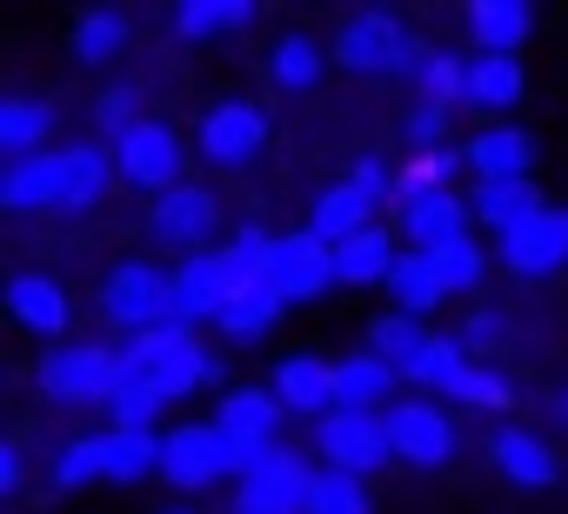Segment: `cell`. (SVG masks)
Segmentation results:
<instances>
[{"label": "cell", "mask_w": 568, "mask_h": 514, "mask_svg": "<svg viewBox=\"0 0 568 514\" xmlns=\"http://www.w3.org/2000/svg\"><path fill=\"white\" fill-rule=\"evenodd\" d=\"M194 147L207 167H247L267 147V107L261 101H214L194 127Z\"/></svg>", "instance_id": "obj_8"}, {"label": "cell", "mask_w": 568, "mask_h": 514, "mask_svg": "<svg viewBox=\"0 0 568 514\" xmlns=\"http://www.w3.org/2000/svg\"><path fill=\"white\" fill-rule=\"evenodd\" d=\"M247 288H261V281L241 268L234 247H201V254H187V261L174 268V295H181L187 328H194V321H221Z\"/></svg>", "instance_id": "obj_5"}, {"label": "cell", "mask_w": 568, "mask_h": 514, "mask_svg": "<svg viewBox=\"0 0 568 514\" xmlns=\"http://www.w3.org/2000/svg\"><path fill=\"white\" fill-rule=\"evenodd\" d=\"M495 261H508V268L528 275V281L568 268V207H541L535 220H521L515 234H501V254H495Z\"/></svg>", "instance_id": "obj_13"}, {"label": "cell", "mask_w": 568, "mask_h": 514, "mask_svg": "<svg viewBox=\"0 0 568 514\" xmlns=\"http://www.w3.org/2000/svg\"><path fill=\"white\" fill-rule=\"evenodd\" d=\"M68 48H74V61H88V68L114 61V54L128 48V14H121V8H88V14L74 21Z\"/></svg>", "instance_id": "obj_34"}, {"label": "cell", "mask_w": 568, "mask_h": 514, "mask_svg": "<svg viewBox=\"0 0 568 514\" xmlns=\"http://www.w3.org/2000/svg\"><path fill=\"white\" fill-rule=\"evenodd\" d=\"M234 254H241V268L254 275V281H274V254H281V234H267V227H234V240H227Z\"/></svg>", "instance_id": "obj_45"}, {"label": "cell", "mask_w": 568, "mask_h": 514, "mask_svg": "<svg viewBox=\"0 0 568 514\" xmlns=\"http://www.w3.org/2000/svg\"><path fill=\"white\" fill-rule=\"evenodd\" d=\"M328 54L348 68V74H422L428 48L402 28L395 8H362L342 21V34L328 41Z\"/></svg>", "instance_id": "obj_2"}, {"label": "cell", "mask_w": 568, "mask_h": 514, "mask_svg": "<svg viewBox=\"0 0 568 514\" xmlns=\"http://www.w3.org/2000/svg\"><path fill=\"white\" fill-rule=\"evenodd\" d=\"M415 88H422L428 107H468V61L462 54H428Z\"/></svg>", "instance_id": "obj_39"}, {"label": "cell", "mask_w": 568, "mask_h": 514, "mask_svg": "<svg viewBox=\"0 0 568 514\" xmlns=\"http://www.w3.org/2000/svg\"><path fill=\"white\" fill-rule=\"evenodd\" d=\"M468 34H475L481 54L521 61V48L535 34V8H528V0H475V8H468Z\"/></svg>", "instance_id": "obj_23"}, {"label": "cell", "mask_w": 568, "mask_h": 514, "mask_svg": "<svg viewBox=\"0 0 568 514\" xmlns=\"http://www.w3.org/2000/svg\"><path fill=\"white\" fill-rule=\"evenodd\" d=\"M254 21L247 0H181L174 8V34L181 41H221V34H241Z\"/></svg>", "instance_id": "obj_33"}, {"label": "cell", "mask_w": 568, "mask_h": 514, "mask_svg": "<svg viewBox=\"0 0 568 514\" xmlns=\"http://www.w3.org/2000/svg\"><path fill=\"white\" fill-rule=\"evenodd\" d=\"M267 388L281 394V408H288V414H308V421L335 414V361H322V354H288V361L274 368Z\"/></svg>", "instance_id": "obj_18"}, {"label": "cell", "mask_w": 568, "mask_h": 514, "mask_svg": "<svg viewBox=\"0 0 568 514\" xmlns=\"http://www.w3.org/2000/svg\"><path fill=\"white\" fill-rule=\"evenodd\" d=\"M548 201H541V187L535 181H475V194H468V214L481 220V227H495V234H515L521 220H535Z\"/></svg>", "instance_id": "obj_25"}, {"label": "cell", "mask_w": 568, "mask_h": 514, "mask_svg": "<svg viewBox=\"0 0 568 514\" xmlns=\"http://www.w3.org/2000/svg\"><path fill=\"white\" fill-rule=\"evenodd\" d=\"M281 421H288V408H281L274 388H227L214 401V428H227V434H267L274 441Z\"/></svg>", "instance_id": "obj_29"}, {"label": "cell", "mask_w": 568, "mask_h": 514, "mask_svg": "<svg viewBox=\"0 0 568 514\" xmlns=\"http://www.w3.org/2000/svg\"><path fill=\"white\" fill-rule=\"evenodd\" d=\"M161 408H168V394H161V381L154 374H134L114 401H108V421L121 428V434H154V421H161Z\"/></svg>", "instance_id": "obj_38"}, {"label": "cell", "mask_w": 568, "mask_h": 514, "mask_svg": "<svg viewBox=\"0 0 568 514\" xmlns=\"http://www.w3.org/2000/svg\"><path fill=\"white\" fill-rule=\"evenodd\" d=\"M348 181H355V187H362V194H368L375 207H395V201H402V174H395V167H388L382 154H355Z\"/></svg>", "instance_id": "obj_46"}, {"label": "cell", "mask_w": 568, "mask_h": 514, "mask_svg": "<svg viewBox=\"0 0 568 514\" xmlns=\"http://www.w3.org/2000/svg\"><path fill=\"white\" fill-rule=\"evenodd\" d=\"M281 301H322L328 288H342V268H335V247L315 240L308 227L302 234H281V254H274V281H267Z\"/></svg>", "instance_id": "obj_12"}, {"label": "cell", "mask_w": 568, "mask_h": 514, "mask_svg": "<svg viewBox=\"0 0 568 514\" xmlns=\"http://www.w3.org/2000/svg\"><path fill=\"white\" fill-rule=\"evenodd\" d=\"M488 461H495V474H508L515 487H555L561 481V461H555V448L535 434V428H515V421H501L495 434H488Z\"/></svg>", "instance_id": "obj_16"}, {"label": "cell", "mask_w": 568, "mask_h": 514, "mask_svg": "<svg viewBox=\"0 0 568 514\" xmlns=\"http://www.w3.org/2000/svg\"><path fill=\"white\" fill-rule=\"evenodd\" d=\"M368 227H375V201H368L355 181H335V187H322V194L308 201V234L328 240V247H348V240L368 234Z\"/></svg>", "instance_id": "obj_21"}, {"label": "cell", "mask_w": 568, "mask_h": 514, "mask_svg": "<svg viewBox=\"0 0 568 514\" xmlns=\"http://www.w3.org/2000/svg\"><path fill=\"white\" fill-rule=\"evenodd\" d=\"M395 381H402V374L362 348V354L335 361V408H355V414H388V408H395Z\"/></svg>", "instance_id": "obj_24"}, {"label": "cell", "mask_w": 568, "mask_h": 514, "mask_svg": "<svg viewBox=\"0 0 568 514\" xmlns=\"http://www.w3.org/2000/svg\"><path fill=\"white\" fill-rule=\"evenodd\" d=\"M134 374H148L128 348H108V341H74V348H48L41 354V394L48 401H68V408H108Z\"/></svg>", "instance_id": "obj_1"}, {"label": "cell", "mask_w": 568, "mask_h": 514, "mask_svg": "<svg viewBox=\"0 0 568 514\" xmlns=\"http://www.w3.org/2000/svg\"><path fill=\"white\" fill-rule=\"evenodd\" d=\"M328 61H335V54H328L315 34H281V41L267 48V81H274V88H288V94H302V88L322 81Z\"/></svg>", "instance_id": "obj_31"}, {"label": "cell", "mask_w": 568, "mask_h": 514, "mask_svg": "<svg viewBox=\"0 0 568 514\" xmlns=\"http://www.w3.org/2000/svg\"><path fill=\"white\" fill-rule=\"evenodd\" d=\"M28 487V461H21V441H0V494H21Z\"/></svg>", "instance_id": "obj_50"}, {"label": "cell", "mask_w": 568, "mask_h": 514, "mask_svg": "<svg viewBox=\"0 0 568 514\" xmlns=\"http://www.w3.org/2000/svg\"><path fill=\"white\" fill-rule=\"evenodd\" d=\"M548 408H555V421L568 428V388H555V401H548Z\"/></svg>", "instance_id": "obj_51"}, {"label": "cell", "mask_w": 568, "mask_h": 514, "mask_svg": "<svg viewBox=\"0 0 568 514\" xmlns=\"http://www.w3.org/2000/svg\"><path fill=\"white\" fill-rule=\"evenodd\" d=\"M8 315H14L28 335L54 341V335H68L74 301H68V288H61L54 275H14V281H8Z\"/></svg>", "instance_id": "obj_19"}, {"label": "cell", "mask_w": 568, "mask_h": 514, "mask_svg": "<svg viewBox=\"0 0 568 514\" xmlns=\"http://www.w3.org/2000/svg\"><path fill=\"white\" fill-rule=\"evenodd\" d=\"M468 368H475V354L462 348V335H428L422 361H415V368H408L402 381H415V388H422L428 401H448V394H455V381H462Z\"/></svg>", "instance_id": "obj_30"}, {"label": "cell", "mask_w": 568, "mask_h": 514, "mask_svg": "<svg viewBox=\"0 0 568 514\" xmlns=\"http://www.w3.org/2000/svg\"><path fill=\"white\" fill-rule=\"evenodd\" d=\"M308 514H375V494H368V481L322 467L315 474V494H308Z\"/></svg>", "instance_id": "obj_41"}, {"label": "cell", "mask_w": 568, "mask_h": 514, "mask_svg": "<svg viewBox=\"0 0 568 514\" xmlns=\"http://www.w3.org/2000/svg\"><path fill=\"white\" fill-rule=\"evenodd\" d=\"M455 408H488V414H501L508 401H515V388H508V374L501 368H488V361H475L462 381H455V394H448Z\"/></svg>", "instance_id": "obj_44"}, {"label": "cell", "mask_w": 568, "mask_h": 514, "mask_svg": "<svg viewBox=\"0 0 568 514\" xmlns=\"http://www.w3.org/2000/svg\"><path fill=\"white\" fill-rule=\"evenodd\" d=\"M408 147H415V154L448 147V107H428V101H422V107L408 114Z\"/></svg>", "instance_id": "obj_48"}, {"label": "cell", "mask_w": 568, "mask_h": 514, "mask_svg": "<svg viewBox=\"0 0 568 514\" xmlns=\"http://www.w3.org/2000/svg\"><path fill=\"white\" fill-rule=\"evenodd\" d=\"M128 354L161 381V394L168 401H181V394H194V388H214L227 368H221V354L194 335V328H154V335H134L128 341Z\"/></svg>", "instance_id": "obj_4"}, {"label": "cell", "mask_w": 568, "mask_h": 514, "mask_svg": "<svg viewBox=\"0 0 568 514\" xmlns=\"http://www.w3.org/2000/svg\"><path fill=\"white\" fill-rule=\"evenodd\" d=\"M0 207H8V214H41V207H54V214H61V154H28V161H8V167H0Z\"/></svg>", "instance_id": "obj_22"}, {"label": "cell", "mask_w": 568, "mask_h": 514, "mask_svg": "<svg viewBox=\"0 0 568 514\" xmlns=\"http://www.w3.org/2000/svg\"><path fill=\"white\" fill-rule=\"evenodd\" d=\"M227 474V448H221V428L214 421H181L161 434V481L194 494V487H214Z\"/></svg>", "instance_id": "obj_11"}, {"label": "cell", "mask_w": 568, "mask_h": 514, "mask_svg": "<svg viewBox=\"0 0 568 514\" xmlns=\"http://www.w3.org/2000/svg\"><path fill=\"white\" fill-rule=\"evenodd\" d=\"M422 348H428V328H422L415 315H382V321H368V354L388 361L395 374H408V368L422 361Z\"/></svg>", "instance_id": "obj_35"}, {"label": "cell", "mask_w": 568, "mask_h": 514, "mask_svg": "<svg viewBox=\"0 0 568 514\" xmlns=\"http://www.w3.org/2000/svg\"><path fill=\"white\" fill-rule=\"evenodd\" d=\"M462 154H468L475 181H528V167H535V134H521L515 121H495V127H481Z\"/></svg>", "instance_id": "obj_20"}, {"label": "cell", "mask_w": 568, "mask_h": 514, "mask_svg": "<svg viewBox=\"0 0 568 514\" xmlns=\"http://www.w3.org/2000/svg\"><path fill=\"white\" fill-rule=\"evenodd\" d=\"M388 441H395V461H408V467H442L448 454H455V414L442 408V401H428V394H408V401H395L388 414Z\"/></svg>", "instance_id": "obj_9"}, {"label": "cell", "mask_w": 568, "mask_h": 514, "mask_svg": "<svg viewBox=\"0 0 568 514\" xmlns=\"http://www.w3.org/2000/svg\"><path fill=\"white\" fill-rule=\"evenodd\" d=\"M48 141H54V107L48 101H34V94L0 101V154H8V161L48 154Z\"/></svg>", "instance_id": "obj_27"}, {"label": "cell", "mask_w": 568, "mask_h": 514, "mask_svg": "<svg viewBox=\"0 0 568 514\" xmlns=\"http://www.w3.org/2000/svg\"><path fill=\"white\" fill-rule=\"evenodd\" d=\"M114 181H121L114 147H94V141L61 147V214H88V207H101Z\"/></svg>", "instance_id": "obj_17"}, {"label": "cell", "mask_w": 568, "mask_h": 514, "mask_svg": "<svg viewBox=\"0 0 568 514\" xmlns=\"http://www.w3.org/2000/svg\"><path fill=\"white\" fill-rule=\"evenodd\" d=\"M134 101H141L134 88H108V94L94 101V121H101V134H108V147H114V141H121V134H128L134 121H148V114H141Z\"/></svg>", "instance_id": "obj_47"}, {"label": "cell", "mask_w": 568, "mask_h": 514, "mask_svg": "<svg viewBox=\"0 0 568 514\" xmlns=\"http://www.w3.org/2000/svg\"><path fill=\"white\" fill-rule=\"evenodd\" d=\"M315 448H322V467L355 474V481H368V474H382V467L395 461L388 421H382V414H355V408L322 414V421H315Z\"/></svg>", "instance_id": "obj_6"}, {"label": "cell", "mask_w": 568, "mask_h": 514, "mask_svg": "<svg viewBox=\"0 0 568 514\" xmlns=\"http://www.w3.org/2000/svg\"><path fill=\"white\" fill-rule=\"evenodd\" d=\"M101 315L128 335H154V328H187L181 315V295H174V275L148 268V261H121L108 281H101Z\"/></svg>", "instance_id": "obj_3"}, {"label": "cell", "mask_w": 568, "mask_h": 514, "mask_svg": "<svg viewBox=\"0 0 568 514\" xmlns=\"http://www.w3.org/2000/svg\"><path fill=\"white\" fill-rule=\"evenodd\" d=\"M181 161H187V147H181V134H174L168 121H134V127L114 141L121 181L141 187V194H154V201L181 187Z\"/></svg>", "instance_id": "obj_7"}, {"label": "cell", "mask_w": 568, "mask_h": 514, "mask_svg": "<svg viewBox=\"0 0 568 514\" xmlns=\"http://www.w3.org/2000/svg\"><path fill=\"white\" fill-rule=\"evenodd\" d=\"M161 514H187V507H161Z\"/></svg>", "instance_id": "obj_52"}, {"label": "cell", "mask_w": 568, "mask_h": 514, "mask_svg": "<svg viewBox=\"0 0 568 514\" xmlns=\"http://www.w3.org/2000/svg\"><path fill=\"white\" fill-rule=\"evenodd\" d=\"M521 94H528L521 61H508V54H475V61H468V107L508 114V107H521Z\"/></svg>", "instance_id": "obj_28"}, {"label": "cell", "mask_w": 568, "mask_h": 514, "mask_svg": "<svg viewBox=\"0 0 568 514\" xmlns=\"http://www.w3.org/2000/svg\"><path fill=\"white\" fill-rule=\"evenodd\" d=\"M54 487H88V481H108V441L101 434H81V441H68L61 454H54Z\"/></svg>", "instance_id": "obj_40"}, {"label": "cell", "mask_w": 568, "mask_h": 514, "mask_svg": "<svg viewBox=\"0 0 568 514\" xmlns=\"http://www.w3.org/2000/svg\"><path fill=\"white\" fill-rule=\"evenodd\" d=\"M395 220H402V234H408V247L415 254H442L448 240H462L468 234V201L455 194V187H442V194H408V201H395Z\"/></svg>", "instance_id": "obj_15"}, {"label": "cell", "mask_w": 568, "mask_h": 514, "mask_svg": "<svg viewBox=\"0 0 568 514\" xmlns=\"http://www.w3.org/2000/svg\"><path fill=\"white\" fill-rule=\"evenodd\" d=\"M315 474H322V467H308L302 454L274 448V461H267L261 474L234 481V507H227V514H308Z\"/></svg>", "instance_id": "obj_10"}, {"label": "cell", "mask_w": 568, "mask_h": 514, "mask_svg": "<svg viewBox=\"0 0 568 514\" xmlns=\"http://www.w3.org/2000/svg\"><path fill=\"white\" fill-rule=\"evenodd\" d=\"M101 441H108V481H114V487H134V481L161 474V441H154V434H121V428H108Z\"/></svg>", "instance_id": "obj_37"}, {"label": "cell", "mask_w": 568, "mask_h": 514, "mask_svg": "<svg viewBox=\"0 0 568 514\" xmlns=\"http://www.w3.org/2000/svg\"><path fill=\"white\" fill-rule=\"evenodd\" d=\"M281 308H288V301H281V295L261 281V288H247V295H241V301L214 321V328H221L227 341H267V335L281 328Z\"/></svg>", "instance_id": "obj_36"}, {"label": "cell", "mask_w": 568, "mask_h": 514, "mask_svg": "<svg viewBox=\"0 0 568 514\" xmlns=\"http://www.w3.org/2000/svg\"><path fill=\"white\" fill-rule=\"evenodd\" d=\"M455 167H468V154H462V147L408 154V167H402V201H408V194H442V187L455 181Z\"/></svg>", "instance_id": "obj_42"}, {"label": "cell", "mask_w": 568, "mask_h": 514, "mask_svg": "<svg viewBox=\"0 0 568 514\" xmlns=\"http://www.w3.org/2000/svg\"><path fill=\"white\" fill-rule=\"evenodd\" d=\"M501 335H508V328H501V315H495V308H475V315L462 321V348H468V354H475V348H481V354H488V348H501Z\"/></svg>", "instance_id": "obj_49"}, {"label": "cell", "mask_w": 568, "mask_h": 514, "mask_svg": "<svg viewBox=\"0 0 568 514\" xmlns=\"http://www.w3.org/2000/svg\"><path fill=\"white\" fill-rule=\"evenodd\" d=\"M435 268H442V281H448L455 295H468V288H481V275H488V247H481L475 234H462V240H448V247L435 254Z\"/></svg>", "instance_id": "obj_43"}, {"label": "cell", "mask_w": 568, "mask_h": 514, "mask_svg": "<svg viewBox=\"0 0 568 514\" xmlns=\"http://www.w3.org/2000/svg\"><path fill=\"white\" fill-rule=\"evenodd\" d=\"M395 240L382 234V227H368V234H355L348 247H335V268H342V288H388V275H395Z\"/></svg>", "instance_id": "obj_32"}, {"label": "cell", "mask_w": 568, "mask_h": 514, "mask_svg": "<svg viewBox=\"0 0 568 514\" xmlns=\"http://www.w3.org/2000/svg\"><path fill=\"white\" fill-rule=\"evenodd\" d=\"M214 220H221V201H214V187H194V181H181L174 194H161L148 207V234L161 247H194L201 254V240L214 234Z\"/></svg>", "instance_id": "obj_14"}, {"label": "cell", "mask_w": 568, "mask_h": 514, "mask_svg": "<svg viewBox=\"0 0 568 514\" xmlns=\"http://www.w3.org/2000/svg\"><path fill=\"white\" fill-rule=\"evenodd\" d=\"M388 295H395V315H415V321H422V315H435L455 288L442 281L435 254H415V247H408L402 261H395V275H388Z\"/></svg>", "instance_id": "obj_26"}]
</instances>
